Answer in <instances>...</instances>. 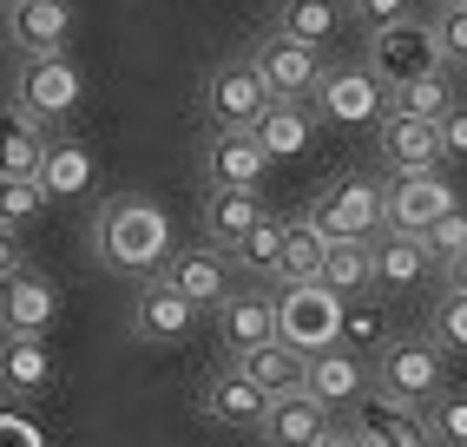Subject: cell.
Returning <instances> with one entry per match:
<instances>
[{
    "label": "cell",
    "instance_id": "obj_1",
    "mask_svg": "<svg viewBox=\"0 0 467 447\" xmlns=\"http://www.w3.org/2000/svg\"><path fill=\"white\" fill-rule=\"evenodd\" d=\"M92 244H99V264L112 276H159L165 257H171V217L151 204V198H112L99 211V231H92Z\"/></svg>",
    "mask_w": 467,
    "mask_h": 447
},
{
    "label": "cell",
    "instance_id": "obj_2",
    "mask_svg": "<svg viewBox=\"0 0 467 447\" xmlns=\"http://www.w3.org/2000/svg\"><path fill=\"white\" fill-rule=\"evenodd\" d=\"M368 389L401 408H434L448 395V348L434 336H389L368 356Z\"/></svg>",
    "mask_w": 467,
    "mask_h": 447
},
{
    "label": "cell",
    "instance_id": "obj_3",
    "mask_svg": "<svg viewBox=\"0 0 467 447\" xmlns=\"http://www.w3.org/2000/svg\"><path fill=\"white\" fill-rule=\"evenodd\" d=\"M368 73H376L389 92L409 86V79H428V73H448V53L434 40V20H395V26H376L368 34Z\"/></svg>",
    "mask_w": 467,
    "mask_h": 447
},
{
    "label": "cell",
    "instance_id": "obj_4",
    "mask_svg": "<svg viewBox=\"0 0 467 447\" xmlns=\"http://www.w3.org/2000/svg\"><path fill=\"white\" fill-rule=\"evenodd\" d=\"M309 224L323 237H382L389 231V184L376 178H336L329 191L309 198Z\"/></svg>",
    "mask_w": 467,
    "mask_h": 447
},
{
    "label": "cell",
    "instance_id": "obj_5",
    "mask_svg": "<svg viewBox=\"0 0 467 447\" xmlns=\"http://www.w3.org/2000/svg\"><path fill=\"white\" fill-rule=\"evenodd\" d=\"M86 99V73L73 53H40V59H20L14 73V106H26L40 125H67Z\"/></svg>",
    "mask_w": 467,
    "mask_h": 447
},
{
    "label": "cell",
    "instance_id": "obj_6",
    "mask_svg": "<svg viewBox=\"0 0 467 447\" xmlns=\"http://www.w3.org/2000/svg\"><path fill=\"white\" fill-rule=\"evenodd\" d=\"M270 86L257 73V59H224L211 79H204V119L211 132H257V119L270 112Z\"/></svg>",
    "mask_w": 467,
    "mask_h": 447
},
{
    "label": "cell",
    "instance_id": "obj_7",
    "mask_svg": "<svg viewBox=\"0 0 467 447\" xmlns=\"http://www.w3.org/2000/svg\"><path fill=\"white\" fill-rule=\"evenodd\" d=\"M276 336L296 342L303 356L309 348H329L342 336V296L329 290V283H284V296H276Z\"/></svg>",
    "mask_w": 467,
    "mask_h": 447
},
{
    "label": "cell",
    "instance_id": "obj_8",
    "mask_svg": "<svg viewBox=\"0 0 467 447\" xmlns=\"http://www.w3.org/2000/svg\"><path fill=\"white\" fill-rule=\"evenodd\" d=\"M376 151H382L389 178H409V172H441V165H448L441 132H434L428 119L401 112V106H389V112L376 119Z\"/></svg>",
    "mask_w": 467,
    "mask_h": 447
},
{
    "label": "cell",
    "instance_id": "obj_9",
    "mask_svg": "<svg viewBox=\"0 0 467 447\" xmlns=\"http://www.w3.org/2000/svg\"><path fill=\"white\" fill-rule=\"evenodd\" d=\"M309 106H317V119H336V125H376L389 112V86L368 67H323V86Z\"/></svg>",
    "mask_w": 467,
    "mask_h": 447
},
{
    "label": "cell",
    "instance_id": "obj_10",
    "mask_svg": "<svg viewBox=\"0 0 467 447\" xmlns=\"http://www.w3.org/2000/svg\"><path fill=\"white\" fill-rule=\"evenodd\" d=\"M251 59H257V73L270 86V99H296V106L317 99V86H323V53L317 47H303L290 34H270V40H257Z\"/></svg>",
    "mask_w": 467,
    "mask_h": 447
},
{
    "label": "cell",
    "instance_id": "obj_11",
    "mask_svg": "<svg viewBox=\"0 0 467 447\" xmlns=\"http://www.w3.org/2000/svg\"><path fill=\"white\" fill-rule=\"evenodd\" d=\"M159 276L171 283L178 296H192L198 309H217V303H224V296L237 290V257H231V250H217V244H204V237H198V250H171Z\"/></svg>",
    "mask_w": 467,
    "mask_h": 447
},
{
    "label": "cell",
    "instance_id": "obj_12",
    "mask_svg": "<svg viewBox=\"0 0 467 447\" xmlns=\"http://www.w3.org/2000/svg\"><path fill=\"white\" fill-rule=\"evenodd\" d=\"M192 329H198V303L178 296L165 276H145L132 296V336L151 348H178V342H192Z\"/></svg>",
    "mask_w": 467,
    "mask_h": 447
},
{
    "label": "cell",
    "instance_id": "obj_13",
    "mask_svg": "<svg viewBox=\"0 0 467 447\" xmlns=\"http://www.w3.org/2000/svg\"><path fill=\"white\" fill-rule=\"evenodd\" d=\"M198 408H204V421H211V428L257 434V421H264L270 395H264V389H257V381L244 375L237 362H224V369H211V375H204V389H198Z\"/></svg>",
    "mask_w": 467,
    "mask_h": 447
},
{
    "label": "cell",
    "instance_id": "obj_14",
    "mask_svg": "<svg viewBox=\"0 0 467 447\" xmlns=\"http://www.w3.org/2000/svg\"><path fill=\"white\" fill-rule=\"evenodd\" d=\"M303 389L317 395L323 408L349 414V408L368 395V356H356V348H342V342L309 348V362H303Z\"/></svg>",
    "mask_w": 467,
    "mask_h": 447
},
{
    "label": "cell",
    "instance_id": "obj_15",
    "mask_svg": "<svg viewBox=\"0 0 467 447\" xmlns=\"http://www.w3.org/2000/svg\"><path fill=\"white\" fill-rule=\"evenodd\" d=\"M59 323V283L40 270H14L0 283V336H47Z\"/></svg>",
    "mask_w": 467,
    "mask_h": 447
},
{
    "label": "cell",
    "instance_id": "obj_16",
    "mask_svg": "<svg viewBox=\"0 0 467 447\" xmlns=\"http://www.w3.org/2000/svg\"><path fill=\"white\" fill-rule=\"evenodd\" d=\"M349 428H356L368 447H441L421 408H401V401H389V395H376V389L349 408Z\"/></svg>",
    "mask_w": 467,
    "mask_h": 447
},
{
    "label": "cell",
    "instance_id": "obj_17",
    "mask_svg": "<svg viewBox=\"0 0 467 447\" xmlns=\"http://www.w3.org/2000/svg\"><path fill=\"white\" fill-rule=\"evenodd\" d=\"M329 428H336V408H323L309 389H290V395H270L264 421H257V441L264 447H317Z\"/></svg>",
    "mask_w": 467,
    "mask_h": 447
},
{
    "label": "cell",
    "instance_id": "obj_18",
    "mask_svg": "<svg viewBox=\"0 0 467 447\" xmlns=\"http://www.w3.org/2000/svg\"><path fill=\"white\" fill-rule=\"evenodd\" d=\"M461 198H454V184L448 172H409V178H389V231H409L421 237L434 217H448Z\"/></svg>",
    "mask_w": 467,
    "mask_h": 447
},
{
    "label": "cell",
    "instance_id": "obj_19",
    "mask_svg": "<svg viewBox=\"0 0 467 447\" xmlns=\"http://www.w3.org/2000/svg\"><path fill=\"white\" fill-rule=\"evenodd\" d=\"M7 40L20 59L67 53L73 47V0H7Z\"/></svg>",
    "mask_w": 467,
    "mask_h": 447
},
{
    "label": "cell",
    "instance_id": "obj_20",
    "mask_svg": "<svg viewBox=\"0 0 467 447\" xmlns=\"http://www.w3.org/2000/svg\"><path fill=\"white\" fill-rule=\"evenodd\" d=\"M53 381H59V362H53L47 336H0V401L7 408L47 395Z\"/></svg>",
    "mask_w": 467,
    "mask_h": 447
},
{
    "label": "cell",
    "instance_id": "obj_21",
    "mask_svg": "<svg viewBox=\"0 0 467 447\" xmlns=\"http://www.w3.org/2000/svg\"><path fill=\"white\" fill-rule=\"evenodd\" d=\"M217 342L231 348V356H251V348L276 342V296L270 290H231L224 303H217Z\"/></svg>",
    "mask_w": 467,
    "mask_h": 447
},
{
    "label": "cell",
    "instance_id": "obj_22",
    "mask_svg": "<svg viewBox=\"0 0 467 447\" xmlns=\"http://www.w3.org/2000/svg\"><path fill=\"white\" fill-rule=\"evenodd\" d=\"M257 217H264L257 184H204V224H198V237L217 244V250H237L244 237L257 231Z\"/></svg>",
    "mask_w": 467,
    "mask_h": 447
},
{
    "label": "cell",
    "instance_id": "obj_23",
    "mask_svg": "<svg viewBox=\"0 0 467 447\" xmlns=\"http://www.w3.org/2000/svg\"><path fill=\"white\" fill-rule=\"evenodd\" d=\"M53 125H40L26 106H0V178H40V165H47V139Z\"/></svg>",
    "mask_w": 467,
    "mask_h": 447
},
{
    "label": "cell",
    "instance_id": "obj_24",
    "mask_svg": "<svg viewBox=\"0 0 467 447\" xmlns=\"http://www.w3.org/2000/svg\"><path fill=\"white\" fill-rule=\"evenodd\" d=\"M276 158L257 145V132H211L204 139V184H264Z\"/></svg>",
    "mask_w": 467,
    "mask_h": 447
},
{
    "label": "cell",
    "instance_id": "obj_25",
    "mask_svg": "<svg viewBox=\"0 0 467 447\" xmlns=\"http://www.w3.org/2000/svg\"><path fill=\"white\" fill-rule=\"evenodd\" d=\"M342 26H349V0H284L276 7V34H290L303 47H336Z\"/></svg>",
    "mask_w": 467,
    "mask_h": 447
},
{
    "label": "cell",
    "instance_id": "obj_26",
    "mask_svg": "<svg viewBox=\"0 0 467 447\" xmlns=\"http://www.w3.org/2000/svg\"><path fill=\"white\" fill-rule=\"evenodd\" d=\"M317 283H329L336 296H362V290H376V237H329Z\"/></svg>",
    "mask_w": 467,
    "mask_h": 447
},
{
    "label": "cell",
    "instance_id": "obj_27",
    "mask_svg": "<svg viewBox=\"0 0 467 447\" xmlns=\"http://www.w3.org/2000/svg\"><path fill=\"white\" fill-rule=\"evenodd\" d=\"M428 244L421 237H409V231H389V237H376V290L382 296H401L409 283H421L428 276Z\"/></svg>",
    "mask_w": 467,
    "mask_h": 447
},
{
    "label": "cell",
    "instance_id": "obj_28",
    "mask_svg": "<svg viewBox=\"0 0 467 447\" xmlns=\"http://www.w3.org/2000/svg\"><path fill=\"white\" fill-rule=\"evenodd\" d=\"M244 375H251L257 381V389L264 395H290V389H303V348L296 342H284V336H276V342H264V348H251V356H231Z\"/></svg>",
    "mask_w": 467,
    "mask_h": 447
},
{
    "label": "cell",
    "instance_id": "obj_29",
    "mask_svg": "<svg viewBox=\"0 0 467 447\" xmlns=\"http://www.w3.org/2000/svg\"><path fill=\"white\" fill-rule=\"evenodd\" d=\"M309 132H317V106H296V99H276L264 119H257V145L284 165V158L309 151Z\"/></svg>",
    "mask_w": 467,
    "mask_h": 447
},
{
    "label": "cell",
    "instance_id": "obj_30",
    "mask_svg": "<svg viewBox=\"0 0 467 447\" xmlns=\"http://www.w3.org/2000/svg\"><path fill=\"white\" fill-rule=\"evenodd\" d=\"M342 348H356V356H376V348L389 342V309L376 303V290L362 296H342Z\"/></svg>",
    "mask_w": 467,
    "mask_h": 447
},
{
    "label": "cell",
    "instance_id": "obj_31",
    "mask_svg": "<svg viewBox=\"0 0 467 447\" xmlns=\"http://www.w3.org/2000/svg\"><path fill=\"white\" fill-rule=\"evenodd\" d=\"M323 250H329V237L309 224V211L303 217H290V231H284V264H276V283H309L323 270Z\"/></svg>",
    "mask_w": 467,
    "mask_h": 447
},
{
    "label": "cell",
    "instance_id": "obj_32",
    "mask_svg": "<svg viewBox=\"0 0 467 447\" xmlns=\"http://www.w3.org/2000/svg\"><path fill=\"white\" fill-rule=\"evenodd\" d=\"M284 231H290V217H270V211H264V217H257V231L231 250L237 270H251L257 283H264V276H276V264H284Z\"/></svg>",
    "mask_w": 467,
    "mask_h": 447
},
{
    "label": "cell",
    "instance_id": "obj_33",
    "mask_svg": "<svg viewBox=\"0 0 467 447\" xmlns=\"http://www.w3.org/2000/svg\"><path fill=\"white\" fill-rule=\"evenodd\" d=\"M454 99H461V92H454L448 73H428V79H409V86H395V92H389V106L415 112V119H428V125H441Z\"/></svg>",
    "mask_w": 467,
    "mask_h": 447
},
{
    "label": "cell",
    "instance_id": "obj_34",
    "mask_svg": "<svg viewBox=\"0 0 467 447\" xmlns=\"http://www.w3.org/2000/svg\"><path fill=\"white\" fill-rule=\"evenodd\" d=\"M53 204V191L40 178H0V224H14V231H26L40 211Z\"/></svg>",
    "mask_w": 467,
    "mask_h": 447
},
{
    "label": "cell",
    "instance_id": "obj_35",
    "mask_svg": "<svg viewBox=\"0 0 467 447\" xmlns=\"http://www.w3.org/2000/svg\"><path fill=\"white\" fill-rule=\"evenodd\" d=\"M40 184L53 191V198H73V191L86 184V158H79L73 145L53 139V145H47V165H40Z\"/></svg>",
    "mask_w": 467,
    "mask_h": 447
},
{
    "label": "cell",
    "instance_id": "obj_36",
    "mask_svg": "<svg viewBox=\"0 0 467 447\" xmlns=\"http://www.w3.org/2000/svg\"><path fill=\"white\" fill-rule=\"evenodd\" d=\"M428 414V428H434V441L441 447H467V395L461 389H448L434 408H421Z\"/></svg>",
    "mask_w": 467,
    "mask_h": 447
},
{
    "label": "cell",
    "instance_id": "obj_37",
    "mask_svg": "<svg viewBox=\"0 0 467 447\" xmlns=\"http://www.w3.org/2000/svg\"><path fill=\"white\" fill-rule=\"evenodd\" d=\"M428 336L441 342L448 356H454V348H467V296H461V290H448L441 303H434V329H428Z\"/></svg>",
    "mask_w": 467,
    "mask_h": 447
},
{
    "label": "cell",
    "instance_id": "obj_38",
    "mask_svg": "<svg viewBox=\"0 0 467 447\" xmlns=\"http://www.w3.org/2000/svg\"><path fill=\"white\" fill-rule=\"evenodd\" d=\"M421 244H428V257H434V264H448L454 250H467V211L454 204L448 217H434L428 231H421Z\"/></svg>",
    "mask_w": 467,
    "mask_h": 447
},
{
    "label": "cell",
    "instance_id": "obj_39",
    "mask_svg": "<svg viewBox=\"0 0 467 447\" xmlns=\"http://www.w3.org/2000/svg\"><path fill=\"white\" fill-rule=\"evenodd\" d=\"M434 40H441L448 67H467V0L461 7H434Z\"/></svg>",
    "mask_w": 467,
    "mask_h": 447
},
{
    "label": "cell",
    "instance_id": "obj_40",
    "mask_svg": "<svg viewBox=\"0 0 467 447\" xmlns=\"http://www.w3.org/2000/svg\"><path fill=\"white\" fill-rule=\"evenodd\" d=\"M409 14H415V0H349V20L362 26V34L395 26V20H409Z\"/></svg>",
    "mask_w": 467,
    "mask_h": 447
},
{
    "label": "cell",
    "instance_id": "obj_41",
    "mask_svg": "<svg viewBox=\"0 0 467 447\" xmlns=\"http://www.w3.org/2000/svg\"><path fill=\"white\" fill-rule=\"evenodd\" d=\"M434 132H441L448 158H467V99H454V106H448V119L434 125Z\"/></svg>",
    "mask_w": 467,
    "mask_h": 447
},
{
    "label": "cell",
    "instance_id": "obj_42",
    "mask_svg": "<svg viewBox=\"0 0 467 447\" xmlns=\"http://www.w3.org/2000/svg\"><path fill=\"white\" fill-rule=\"evenodd\" d=\"M14 270H26V237L14 231V224H0V283H7Z\"/></svg>",
    "mask_w": 467,
    "mask_h": 447
},
{
    "label": "cell",
    "instance_id": "obj_43",
    "mask_svg": "<svg viewBox=\"0 0 467 447\" xmlns=\"http://www.w3.org/2000/svg\"><path fill=\"white\" fill-rule=\"evenodd\" d=\"M0 447H40V434L20 421V414H0Z\"/></svg>",
    "mask_w": 467,
    "mask_h": 447
},
{
    "label": "cell",
    "instance_id": "obj_44",
    "mask_svg": "<svg viewBox=\"0 0 467 447\" xmlns=\"http://www.w3.org/2000/svg\"><path fill=\"white\" fill-rule=\"evenodd\" d=\"M441 283H448V290H461V296H467V250H454V257L441 264Z\"/></svg>",
    "mask_w": 467,
    "mask_h": 447
},
{
    "label": "cell",
    "instance_id": "obj_45",
    "mask_svg": "<svg viewBox=\"0 0 467 447\" xmlns=\"http://www.w3.org/2000/svg\"><path fill=\"white\" fill-rule=\"evenodd\" d=\"M317 447H368V441H362V434H356L349 421H342V428H329V434H323Z\"/></svg>",
    "mask_w": 467,
    "mask_h": 447
},
{
    "label": "cell",
    "instance_id": "obj_46",
    "mask_svg": "<svg viewBox=\"0 0 467 447\" xmlns=\"http://www.w3.org/2000/svg\"><path fill=\"white\" fill-rule=\"evenodd\" d=\"M441 7H461V0H441Z\"/></svg>",
    "mask_w": 467,
    "mask_h": 447
}]
</instances>
